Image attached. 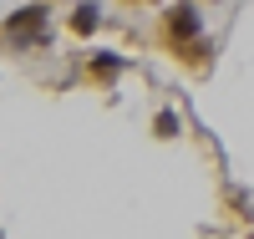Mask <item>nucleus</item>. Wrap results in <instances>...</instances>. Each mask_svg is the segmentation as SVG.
Returning <instances> with one entry per match:
<instances>
[{"label":"nucleus","instance_id":"obj_3","mask_svg":"<svg viewBox=\"0 0 254 239\" xmlns=\"http://www.w3.org/2000/svg\"><path fill=\"white\" fill-rule=\"evenodd\" d=\"M102 26V5H97V0H81V5H71V31L76 36H92Z\"/></svg>","mask_w":254,"mask_h":239},{"label":"nucleus","instance_id":"obj_4","mask_svg":"<svg viewBox=\"0 0 254 239\" xmlns=\"http://www.w3.org/2000/svg\"><path fill=\"white\" fill-rule=\"evenodd\" d=\"M122 67H127V56H117V51H97V56L87 61V72H92V77H102V81H107V77H117Z\"/></svg>","mask_w":254,"mask_h":239},{"label":"nucleus","instance_id":"obj_2","mask_svg":"<svg viewBox=\"0 0 254 239\" xmlns=\"http://www.w3.org/2000/svg\"><path fill=\"white\" fill-rule=\"evenodd\" d=\"M5 36H10V46H46V5H26V10H15L5 20Z\"/></svg>","mask_w":254,"mask_h":239},{"label":"nucleus","instance_id":"obj_5","mask_svg":"<svg viewBox=\"0 0 254 239\" xmlns=\"http://www.w3.org/2000/svg\"><path fill=\"white\" fill-rule=\"evenodd\" d=\"M153 133H158V138H178V117H173V112H158V117H153Z\"/></svg>","mask_w":254,"mask_h":239},{"label":"nucleus","instance_id":"obj_1","mask_svg":"<svg viewBox=\"0 0 254 239\" xmlns=\"http://www.w3.org/2000/svg\"><path fill=\"white\" fill-rule=\"evenodd\" d=\"M163 36H168V46H173L178 56H183L188 46H198V36H203V15L193 10V0H178V5L163 10Z\"/></svg>","mask_w":254,"mask_h":239}]
</instances>
